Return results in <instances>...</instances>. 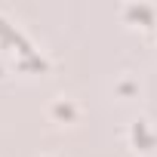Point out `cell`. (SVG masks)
Instances as JSON below:
<instances>
[{
    "instance_id": "obj_1",
    "label": "cell",
    "mask_w": 157,
    "mask_h": 157,
    "mask_svg": "<svg viewBox=\"0 0 157 157\" xmlns=\"http://www.w3.org/2000/svg\"><path fill=\"white\" fill-rule=\"evenodd\" d=\"M129 136H132V142H136V145H139L142 151H148V148H151V145L157 142V136H154V132L148 129V123H145V120H136V123H132V132H129Z\"/></svg>"
}]
</instances>
